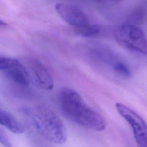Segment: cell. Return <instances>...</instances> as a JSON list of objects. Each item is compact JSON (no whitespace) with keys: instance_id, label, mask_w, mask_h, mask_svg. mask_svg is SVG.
I'll return each instance as SVG.
<instances>
[{"instance_id":"1","label":"cell","mask_w":147,"mask_h":147,"mask_svg":"<svg viewBox=\"0 0 147 147\" xmlns=\"http://www.w3.org/2000/svg\"><path fill=\"white\" fill-rule=\"evenodd\" d=\"M59 103L64 115L79 126L97 131L105 129L104 118L88 105L74 90L63 88L59 92Z\"/></svg>"},{"instance_id":"2","label":"cell","mask_w":147,"mask_h":147,"mask_svg":"<svg viewBox=\"0 0 147 147\" xmlns=\"http://www.w3.org/2000/svg\"><path fill=\"white\" fill-rule=\"evenodd\" d=\"M24 111L30 118L37 131L48 141L61 144L67 140L66 127L59 117L44 106L27 107Z\"/></svg>"},{"instance_id":"3","label":"cell","mask_w":147,"mask_h":147,"mask_svg":"<svg viewBox=\"0 0 147 147\" xmlns=\"http://www.w3.org/2000/svg\"><path fill=\"white\" fill-rule=\"evenodd\" d=\"M117 42L124 48L140 55L147 54V40L143 30L131 24L121 25L116 30Z\"/></svg>"},{"instance_id":"4","label":"cell","mask_w":147,"mask_h":147,"mask_svg":"<svg viewBox=\"0 0 147 147\" xmlns=\"http://www.w3.org/2000/svg\"><path fill=\"white\" fill-rule=\"evenodd\" d=\"M115 107L130 126L138 146L147 147V123L135 111L121 103H117Z\"/></svg>"},{"instance_id":"5","label":"cell","mask_w":147,"mask_h":147,"mask_svg":"<svg viewBox=\"0 0 147 147\" xmlns=\"http://www.w3.org/2000/svg\"><path fill=\"white\" fill-rule=\"evenodd\" d=\"M24 64L28 71L30 81L35 86L44 90H51L53 88V77L39 60L28 57L24 59Z\"/></svg>"},{"instance_id":"6","label":"cell","mask_w":147,"mask_h":147,"mask_svg":"<svg viewBox=\"0 0 147 147\" xmlns=\"http://www.w3.org/2000/svg\"><path fill=\"white\" fill-rule=\"evenodd\" d=\"M0 70L5 77L18 86H26L30 82L25 66L17 59L1 56Z\"/></svg>"},{"instance_id":"7","label":"cell","mask_w":147,"mask_h":147,"mask_svg":"<svg viewBox=\"0 0 147 147\" xmlns=\"http://www.w3.org/2000/svg\"><path fill=\"white\" fill-rule=\"evenodd\" d=\"M55 8L60 17L70 25L78 26L89 23L87 15L77 6L59 3L56 5Z\"/></svg>"},{"instance_id":"8","label":"cell","mask_w":147,"mask_h":147,"mask_svg":"<svg viewBox=\"0 0 147 147\" xmlns=\"http://www.w3.org/2000/svg\"><path fill=\"white\" fill-rule=\"evenodd\" d=\"M0 123L14 134H22L24 132V127L10 113L0 110Z\"/></svg>"},{"instance_id":"9","label":"cell","mask_w":147,"mask_h":147,"mask_svg":"<svg viewBox=\"0 0 147 147\" xmlns=\"http://www.w3.org/2000/svg\"><path fill=\"white\" fill-rule=\"evenodd\" d=\"M100 29L98 25L90 24V23L80 26H74L75 32L79 36L89 37L96 36L100 32Z\"/></svg>"},{"instance_id":"10","label":"cell","mask_w":147,"mask_h":147,"mask_svg":"<svg viewBox=\"0 0 147 147\" xmlns=\"http://www.w3.org/2000/svg\"><path fill=\"white\" fill-rule=\"evenodd\" d=\"M113 70L120 76L123 78H129L131 76V72L129 67L123 61L119 60L114 61L112 64Z\"/></svg>"},{"instance_id":"11","label":"cell","mask_w":147,"mask_h":147,"mask_svg":"<svg viewBox=\"0 0 147 147\" xmlns=\"http://www.w3.org/2000/svg\"><path fill=\"white\" fill-rule=\"evenodd\" d=\"M0 142L3 145L5 146H7V147L11 146V145L10 144V142L9 141L8 138L7 137L6 135L3 133L2 129H1V131H0Z\"/></svg>"},{"instance_id":"12","label":"cell","mask_w":147,"mask_h":147,"mask_svg":"<svg viewBox=\"0 0 147 147\" xmlns=\"http://www.w3.org/2000/svg\"><path fill=\"white\" fill-rule=\"evenodd\" d=\"M0 25L1 26H2V25H7V24L5 22H3L2 20H1V22H0Z\"/></svg>"}]
</instances>
